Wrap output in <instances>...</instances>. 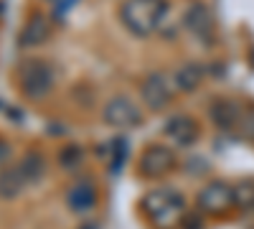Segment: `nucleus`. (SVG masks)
<instances>
[{"label": "nucleus", "mask_w": 254, "mask_h": 229, "mask_svg": "<svg viewBox=\"0 0 254 229\" xmlns=\"http://www.w3.org/2000/svg\"><path fill=\"white\" fill-rule=\"evenodd\" d=\"M142 209L155 229H176L186 217V201L176 189H153L142 196Z\"/></svg>", "instance_id": "nucleus-1"}, {"label": "nucleus", "mask_w": 254, "mask_h": 229, "mask_svg": "<svg viewBox=\"0 0 254 229\" xmlns=\"http://www.w3.org/2000/svg\"><path fill=\"white\" fill-rule=\"evenodd\" d=\"M165 10V0H125L120 8V20L135 36H150L158 28Z\"/></svg>", "instance_id": "nucleus-2"}, {"label": "nucleus", "mask_w": 254, "mask_h": 229, "mask_svg": "<svg viewBox=\"0 0 254 229\" xmlns=\"http://www.w3.org/2000/svg\"><path fill=\"white\" fill-rule=\"evenodd\" d=\"M18 87L28 99H44L54 89V72L46 61L26 59L18 64Z\"/></svg>", "instance_id": "nucleus-3"}, {"label": "nucleus", "mask_w": 254, "mask_h": 229, "mask_svg": "<svg viewBox=\"0 0 254 229\" xmlns=\"http://www.w3.org/2000/svg\"><path fill=\"white\" fill-rule=\"evenodd\" d=\"M102 120L107 122L110 128L130 130V128H137V125L142 122V112L127 94H115V97H110L107 102H104Z\"/></svg>", "instance_id": "nucleus-4"}, {"label": "nucleus", "mask_w": 254, "mask_h": 229, "mask_svg": "<svg viewBox=\"0 0 254 229\" xmlns=\"http://www.w3.org/2000/svg\"><path fill=\"white\" fill-rule=\"evenodd\" d=\"M140 97H142V105L150 112H163L173 99V87H171V81H168L165 74L150 72L140 84Z\"/></svg>", "instance_id": "nucleus-5"}, {"label": "nucleus", "mask_w": 254, "mask_h": 229, "mask_svg": "<svg viewBox=\"0 0 254 229\" xmlns=\"http://www.w3.org/2000/svg\"><path fill=\"white\" fill-rule=\"evenodd\" d=\"M173 165H176V153H173V148L160 145V143L147 145V148L142 151V155H140V160H137L140 173L147 176V178H158V176L171 173Z\"/></svg>", "instance_id": "nucleus-6"}, {"label": "nucleus", "mask_w": 254, "mask_h": 229, "mask_svg": "<svg viewBox=\"0 0 254 229\" xmlns=\"http://www.w3.org/2000/svg\"><path fill=\"white\" fill-rule=\"evenodd\" d=\"M234 189L226 181H208L198 191V206L206 214H221L234 204Z\"/></svg>", "instance_id": "nucleus-7"}, {"label": "nucleus", "mask_w": 254, "mask_h": 229, "mask_svg": "<svg viewBox=\"0 0 254 229\" xmlns=\"http://www.w3.org/2000/svg\"><path fill=\"white\" fill-rule=\"evenodd\" d=\"M165 138L171 140L178 148H190L198 138H201V128L198 122L190 115H173L171 120L165 122Z\"/></svg>", "instance_id": "nucleus-8"}, {"label": "nucleus", "mask_w": 254, "mask_h": 229, "mask_svg": "<svg viewBox=\"0 0 254 229\" xmlns=\"http://www.w3.org/2000/svg\"><path fill=\"white\" fill-rule=\"evenodd\" d=\"M208 115L214 120V125L219 130L229 133V130H237L242 125V117H244V110L237 105L234 99H226V97H219L208 105Z\"/></svg>", "instance_id": "nucleus-9"}, {"label": "nucleus", "mask_w": 254, "mask_h": 229, "mask_svg": "<svg viewBox=\"0 0 254 229\" xmlns=\"http://www.w3.org/2000/svg\"><path fill=\"white\" fill-rule=\"evenodd\" d=\"M183 26L190 36H196L198 41H211L214 38V18H211L208 8L203 3L188 5L183 13Z\"/></svg>", "instance_id": "nucleus-10"}, {"label": "nucleus", "mask_w": 254, "mask_h": 229, "mask_svg": "<svg viewBox=\"0 0 254 229\" xmlns=\"http://www.w3.org/2000/svg\"><path fill=\"white\" fill-rule=\"evenodd\" d=\"M49 33H51V26H49V20L44 15H31L26 20V26L20 28L18 33V46L20 49H36L41 44H46L49 41Z\"/></svg>", "instance_id": "nucleus-11"}, {"label": "nucleus", "mask_w": 254, "mask_h": 229, "mask_svg": "<svg viewBox=\"0 0 254 229\" xmlns=\"http://www.w3.org/2000/svg\"><path fill=\"white\" fill-rule=\"evenodd\" d=\"M26 186H28V181H26L23 171H20L18 165H10V168L0 171V199L3 201L18 199L20 194L26 191Z\"/></svg>", "instance_id": "nucleus-12"}, {"label": "nucleus", "mask_w": 254, "mask_h": 229, "mask_svg": "<svg viewBox=\"0 0 254 229\" xmlns=\"http://www.w3.org/2000/svg\"><path fill=\"white\" fill-rule=\"evenodd\" d=\"M203 76H206V69H203L201 64H196V61H190V64H183L181 69H176V74H173V87H176L178 92L190 94V92H196V89L201 87Z\"/></svg>", "instance_id": "nucleus-13"}, {"label": "nucleus", "mask_w": 254, "mask_h": 229, "mask_svg": "<svg viewBox=\"0 0 254 229\" xmlns=\"http://www.w3.org/2000/svg\"><path fill=\"white\" fill-rule=\"evenodd\" d=\"M66 204H69V209L76 212V214H84V212L94 209V204H97L94 186H92L89 181H81V183L71 186L69 194H66Z\"/></svg>", "instance_id": "nucleus-14"}, {"label": "nucleus", "mask_w": 254, "mask_h": 229, "mask_svg": "<svg viewBox=\"0 0 254 229\" xmlns=\"http://www.w3.org/2000/svg\"><path fill=\"white\" fill-rule=\"evenodd\" d=\"M18 168L23 171L28 183H36L46 173V160H44V155H41V151H26L23 158H20V163H18Z\"/></svg>", "instance_id": "nucleus-15"}, {"label": "nucleus", "mask_w": 254, "mask_h": 229, "mask_svg": "<svg viewBox=\"0 0 254 229\" xmlns=\"http://www.w3.org/2000/svg\"><path fill=\"white\" fill-rule=\"evenodd\" d=\"M234 199H237L239 204H244V206H252V204H254V189H252V183L234 189Z\"/></svg>", "instance_id": "nucleus-16"}, {"label": "nucleus", "mask_w": 254, "mask_h": 229, "mask_svg": "<svg viewBox=\"0 0 254 229\" xmlns=\"http://www.w3.org/2000/svg\"><path fill=\"white\" fill-rule=\"evenodd\" d=\"M61 165H66V168H71V165H76V163H81V151L79 148H66L61 153Z\"/></svg>", "instance_id": "nucleus-17"}, {"label": "nucleus", "mask_w": 254, "mask_h": 229, "mask_svg": "<svg viewBox=\"0 0 254 229\" xmlns=\"http://www.w3.org/2000/svg\"><path fill=\"white\" fill-rule=\"evenodd\" d=\"M239 130L244 133V138H247V140H252V143H254V110H252V112H244Z\"/></svg>", "instance_id": "nucleus-18"}, {"label": "nucleus", "mask_w": 254, "mask_h": 229, "mask_svg": "<svg viewBox=\"0 0 254 229\" xmlns=\"http://www.w3.org/2000/svg\"><path fill=\"white\" fill-rule=\"evenodd\" d=\"M8 158H10V145H8L5 140H0V171L5 168V163H8Z\"/></svg>", "instance_id": "nucleus-19"}, {"label": "nucleus", "mask_w": 254, "mask_h": 229, "mask_svg": "<svg viewBox=\"0 0 254 229\" xmlns=\"http://www.w3.org/2000/svg\"><path fill=\"white\" fill-rule=\"evenodd\" d=\"M0 15H3V8H0Z\"/></svg>", "instance_id": "nucleus-20"}]
</instances>
